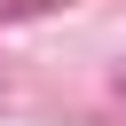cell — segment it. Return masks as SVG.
<instances>
[]
</instances>
